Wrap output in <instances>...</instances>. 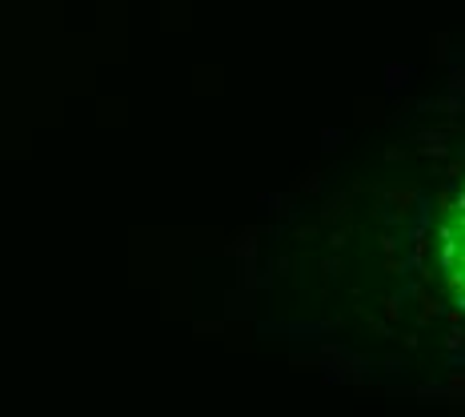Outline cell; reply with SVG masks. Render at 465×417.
I'll return each mask as SVG.
<instances>
[{
  "label": "cell",
  "mask_w": 465,
  "mask_h": 417,
  "mask_svg": "<svg viewBox=\"0 0 465 417\" xmlns=\"http://www.w3.org/2000/svg\"><path fill=\"white\" fill-rule=\"evenodd\" d=\"M425 153H429V157H445V144L433 141V144H425Z\"/></svg>",
  "instance_id": "obj_2"
},
{
  "label": "cell",
  "mask_w": 465,
  "mask_h": 417,
  "mask_svg": "<svg viewBox=\"0 0 465 417\" xmlns=\"http://www.w3.org/2000/svg\"><path fill=\"white\" fill-rule=\"evenodd\" d=\"M393 201H397V208H401V213H405V208H409V205H413V201H417V192H413V189H405V192H397Z\"/></svg>",
  "instance_id": "obj_1"
},
{
  "label": "cell",
  "mask_w": 465,
  "mask_h": 417,
  "mask_svg": "<svg viewBox=\"0 0 465 417\" xmlns=\"http://www.w3.org/2000/svg\"><path fill=\"white\" fill-rule=\"evenodd\" d=\"M453 213H465V189L457 192V197H453Z\"/></svg>",
  "instance_id": "obj_6"
},
{
  "label": "cell",
  "mask_w": 465,
  "mask_h": 417,
  "mask_svg": "<svg viewBox=\"0 0 465 417\" xmlns=\"http://www.w3.org/2000/svg\"><path fill=\"white\" fill-rule=\"evenodd\" d=\"M457 313L465 317V289H457Z\"/></svg>",
  "instance_id": "obj_7"
},
{
  "label": "cell",
  "mask_w": 465,
  "mask_h": 417,
  "mask_svg": "<svg viewBox=\"0 0 465 417\" xmlns=\"http://www.w3.org/2000/svg\"><path fill=\"white\" fill-rule=\"evenodd\" d=\"M437 205L445 208V213H453V192H441V197H437Z\"/></svg>",
  "instance_id": "obj_4"
},
{
  "label": "cell",
  "mask_w": 465,
  "mask_h": 417,
  "mask_svg": "<svg viewBox=\"0 0 465 417\" xmlns=\"http://www.w3.org/2000/svg\"><path fill=\"white\" fill-rule=\"evenodd\" d=\"M433 313H437V301H429V297H425V309H421V317L429 321V317H433Z\"/></svg>",
  "instance_id": "obj_5"
},
{
  "label": "cell",
  "mask_w": 465,
  "mask_h": 417,
  "mask_svg": "<svg viewBox=\"0 0 465 417\" xmlns=\"http://www.w3.org/2000/svg\"><path fill=\"white\" fill-rule=\"evenodd\" d=\"M453 229H457V241H465V213H457V217H453Z\"/></svg>",
  "instance_id": "obj_3"
}]
</instances>
